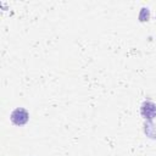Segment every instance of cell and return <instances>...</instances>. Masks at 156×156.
Listing matches in <instances>:
<instances>
[{"label":"cell","instance_id":"cell-1","mask_svg":"<svg viewBox=\"0 0 156 156\" xmlns=\"http://www.w3.org/2000/svg\"><path fill=\"white\" fill-rule=\"evenodd\" d=\"M28 119H29V113L23 107H17L11 112V121L16 126H23L28 122Z\"/></svg>","mask_w":156,"mask_h":156},{"label":"cell","instance_id":"cell-2","mask_svg":"<svg viewBox=\"0 0 156 156\" xmlns=\"http://www.w3.org/2000/svg\"><path fill=\"white\" fill-rule=\"evenodd\" d=\"M140 113L145 119L151 121L154 117H156V105L152 101H144L140 107Z\"/></svg>","mask_w":156,"mask_h":156},{"label":"cell","instance_id":"cell-3","mask_svg":"<svg viewBox=\"0 0 156 156\" xmlns=\"http://www.w3.org/2000/svg\"><path fill=\"white\" fill-rule=\"evenodd\" d=\"M149 17H150L149 9H147V7H143L141 11H140V13H139V20H140L141 22H145V21L149 20Z\"/></svg>","mask_w":156,"mask_h":156}]
</instances>
